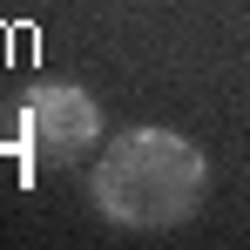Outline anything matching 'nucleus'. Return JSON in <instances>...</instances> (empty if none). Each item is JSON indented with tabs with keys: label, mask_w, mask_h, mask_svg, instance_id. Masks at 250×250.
<instances>
[{
	"label": "nucleus",
	"mask_w": 250,
	"mask_h": 250,
	"mask_svg": "<svg viewBox=\"0 0 250 250\" xmlns=\"http://www.w3.org/2000/svg\"><path fill=\"white\" fill-rule=\"evenodd\" d=\"M7 135L21 156L34 163H75L82 149L102 142V108L95 95L75 82H34L14 108H7Z\"/></svg>",
	"instance_id": "2"
},
{
	"label": "nucleus",
	"mask_w": 250,
	"mask_h": 250,
	"mask_svg": "<svg viewBox=\"0 0 250 250\" xmlns=\"http://www.w3.org/2000/svg\"><path fill=\"white\" fill-rule=\"evenodd\" d=\"M88 196L115 230H176L203 209L209 163L176 128H128L102 149V163L88 176Z\"/></svg>",
	"instance_id": "1"
}]
</instances>
